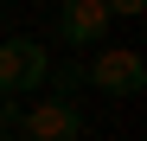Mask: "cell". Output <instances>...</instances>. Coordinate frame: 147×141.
<instances>
[{
	"label": "cell",
	"instance_id": "1",
	"mask_svg": "<svg viewBox=\"0 0 147 141\" xmlns=\"http://www.w3.org/2000/svg\"><path fill=\"white\" fill-rule=\"evenodd\" d=\"M51 77V52L38 39H0V96H26Z\"/></svg>",
	"mask_w": 147,
	"mask_h": 141
},
{
	"label": "cell",
	"instance_id": "2",
	"mask_svg": "<svg viewBox=\"0 0 147 141\" xmlns=\"http://www.w3.org/2000/svg\"><path fill=\"white\" fill-rule=\"evenodd\" d=\"M83 83H96L102 96H141L147 64H141V52H128V45H102V52L83 64Z\"/></svg>",
	"mask_w": 147,
	"mask_h": 141
},
{
	"label": "cell",
	"instance_id": "3",
	"mask_svg": "<svg viewBox=\"0 0 147 141\" xmlns=\"http://www.w3.org/2000/svg\"><path fill=\"white\" fill-rule=\"evenodd\" d=\"M19 141H83V115H77V103H64V96L32 103L26 115H19Z\"/></svg>",
	"mask_w": 147,
	"mask_h": 141
},
{
	"label": "cell",
	"instance_id": "4",
	"mask_svg": "<svg viewBox=\"0 0 147 141\" xmlns=\"http://www.w3.org/2000/svg\"><path fill=\"white\" fill-rule=\"evenodd\" d=\"M58 39L64 45H102L109 39L102 0H58Z\"/></svg>",
	"mask_w": 147,
	"mask_h": 141
},
{
	"label": "cell",
	"instance_id": "5",
	"mask_svg": "<svg viewBox=\"0 0 147 141\" xmlns=\"http://www.w3.org/2000/svg\"><path fill=\"white\" fill-rule=\"evenodd\" d=\"M45 83H58V96L70 103V96L83 90V64H58V77H45Z\"/></svg>",
	"mask_w": 147,
	"mask_h": 141
},
{
	"label": "cell",
	"instance_id": "6",
	"mask_svg": "<svg viewBox=\"0 0 147 141\" xmlns=\"http://www.w3.org/2000/svg\"><path fill=\"white\" fill-rule=\"evenodd\" d=\"M19 115H26V109H19V96H0V135H13Z\"/></svg>",
	"mask_w": 147,
	"mask_h": 141
},
{
	"label": "cell",
	"instance_id": "7",
	"mask_svg": "<svg viewBox=\"0 0 147 141\" xmlns=\"http://www.w3.org/2000/svg\"><path fill=\"white\" fill-rule=\"evenodd\" d=\"M141 7H147V0H102L109 19H115V13H121V19H141Z\"/></svg>",
	"mask_w": 147,
	"mask_h": 141
},
{
	"label": "cell",
	"instance_id": "8",
	"mask_svg": "<svg viewBox=\"0 0 147 141\" xmlns=\"http://www.w3.org/2000/svg\"><path fill=\"white\" fill-rule=\"evenodd\" d=\"M0 141H19V135H0Z\"/></svg>",
	"mask_w": 147,
	"mask_h": 141
}]
</instances>
